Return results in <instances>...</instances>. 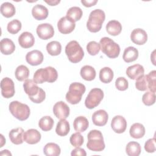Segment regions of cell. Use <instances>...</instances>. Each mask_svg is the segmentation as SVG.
<instances>
[{
    "label": "cell",
    "mask_w": 156,
    "mask_h": 156,
    "mask_svg": "<svg viewBox=\"0 0 156 156\" xmlns=\"http://www.w3.org/2000/svg\"><path fill=\"white\" fill-rule=\"evenodd\" d=\"M111 127L115 132L122 133L126 130L127 127L126 120L122 116H115L112 120Z\"/></svg>",
    "instance_id": "obj_14"
},
{
    "label": "cell",
    "mask_w": 156,
    "mask_h": 156,
    "mask_svg": "<svg viewBox=\"0 0 156 156\" xmlns=\"http://www.w3.org/2000/svg\"><path fill=\"white\" fill-rule=\"evenodd\" d=\"M1 155H12V154L8 150H3L0 153Z\"/></svg>",
    "instance_id": "obj_50"
},
{
    "label": "cell",
    "mask_w": 156,
    "mask_h": 156,
    "mask_svg": "<svg viewBox=\"0 0 156 156\" xmlns=\"http://www.w3.org/2000/svg\"><path fill=\"white\" fill-rule=\"evenodd\" d=\"M18 43L22 48H29L34 44L35 38L30 32H24L18 37Z\"/></svg>",
    "instance_id": "obj_17"
},
{
    "label": "cell",
    "mask_w": 156,
    "mask_h": 156,
    "mask_svg": "<svg viewBox=\"0 0 156 156\" xmlns=\"http://www.w3.org/2000/svg\"><path fill=\"white\" fill-rule=\"evenodd\" d=\"M58 77L57 70L51 66L37 69L34 75V80L37 83H43L45 82L52 83Z\"/></svg>",
    "instance_id": "obj_2"
},
{
    "label": "cell",
    "mask_w": 156,
    "mask_h": 156,
    "mask_svg": "<svg viewBox=\"0 0 156 156\" xmlns=\"http://www.w3.org/2000/svg\"><path fill=\"white\" fill-rule=\"evenodd\" d=\"M26 62L32 66L40 65L43 61V55L38 50H33L29 52L26 55Z\"/></svg>",
    "instance_id": "obj_15"
},
{
    "label": "cell",
    "mask_w": 156,
    "mask_h": 156,
    "mask_svg": "<svg viewBox=\"0 0 156 156\" xmlns=\"http://www.w3.org/2000/svg\"><path fill=\"white\" fill-rule=\"evenodd\" d=\"M61 152L60 148L55 143H47L43 148V153L47 156H58Z\"/></svg>",
    "instance_id": "obj_30"
},
{
    "label": "cell",
    "mask_w": 156,
    "mask_h": 156,
    "mask_svg": "<svg viewBox=\"0 0 156 156\" xmlns=\"http://www.w3.org/2000/svg\"><path fill=\"white\" fill-rule=\"evenodd\" d=\"M1 141H2V142H3V141H2V140H1ZM4 143H5V140H4ZM2 146H3V144L2 143V144H1V146H0V147H2Z\"/></svg>",
    "instance_id": "obj_51"
},
{
    "label": "cell",
    "mask_w": 156,
    "mask_h": 156,
    "mask_svg": "<svg viewBox=\"0 0 156 156\" xmlns=\"http://www.w3.org/2000/svg\"><path fill=\"white\" fill-rule=\"evenodd\" d=\"M46 50L51 55H58L60 54L62 51L61 44L57 41H51L46 45Z\"/></svg>",
    "instance_id": "obj_35"
},
{
    "label": "cell",
    "mask_w": 156,
    "mask_h": 156,
    "mask_svg": "<svg viewBox=\"0 0 156 156\" xmlns=\"http://www.w3.org/2000/svg\"><path fill=\"white\" fill-rule=\"evenodd\" d=\"M144 149L147 152L152 153L155 151V138H150L146 141L144 144Z\"/></svg>",
    "instance_id": "obj_45"
},
{
    "label": "cell",
    "mask_w": 156,
    "mask_h": 156,
    "mask_svg": "<svg viewBox=\"0 0 156 156\" xmlns=\"http://www.w3.org/2000/svg\"><path fill=\"white\" fill-rule=\"evenodd\" d=\"M70 126L68 121L65 119H61L57 124L55 132L58 135L64 136L68 134Z\"/></svg>",
    "instance_id": "obj_28"
},
{
    "label": "cell",
    "mask_w": 156,
    "mask_h": 156,
    "mask_svg": "<svg viewBox=\"0 0 156 156\" xmlns=\"http://www.w3.org/2000/svg\"><path fill=\"white\" fill-rule=\"evenodd\" d=\"M135 87L140 91L148 90V83L146 75H142L136 80Z\"/></svg>",
    "instance_id": "obj_40"
},
{
    "label": "cell",
    "mask_w": 156,
    "mask_h": 156,
    "mask_svg": "<svg viewBox=\"0 0 156 156\" xmlns=\"http://www.w3.org/2000/svg\"><path fill=\"white\" fill-rule=\"evenodd\" d=\"M108 113L104 110L96 111L92 115V121L94 125L97 126H104L108 121Z\"/></svg>",
    "instance_id": "obj_18"
},
{
    "label": "cell",
    "mask_w": 156,
    "mask_h": 156,
    "mask_svg": "<svg viewBox=\"0 0 156 156\" xmlns=\"http://www.w3.org/2000/svg\"><path fill=\"white\" fill-rule=\"evenodd\" d=\"M80 76L85 80H93L96 77V71L90 65H85L80 69Z\"/></svg>",
    "instance_id": "obj_29"
},
{
    "label": "cell",
    "mask_w": 156,
    "mask_h": 156,
    "mask_svg": "<svg viewBox=\"0 0 156 156\" xmlns=\"http://www.w3.org/2000/svg\"><path fill=\"white\" fill-rule=\"evenodd\" d=\"M146 76L147 83H148V90H150V91L151 92L155 93L156 91V71L153 70Z\"/></svg>",
    "instance_id": "obj_38"
},
{
    "label": "cell",
    "mask_w": 156,
    "mask_h": 156,
    "mask_svg": "<svg viewBox=\"0 0 156 156\" xmlns=\"http://www.w3.org/2000/svg\"><path fill=\"white\" fill-rule=\"evenodd\" d=\"M75 22L68 16L61 18L57 23V27L59 32L63 34H68L75 29Z\"/></svg>",
    "instance_id": "obj_9"
},
{
    "label": "cell",
    "mask_w": 156,
    "mask_h": 156,
    "mask_svg": "<svg viewBox=\"0 0 156 156\" xmlns=\"http://www.w3.org/2000/svg\"><path fill=\"white\" fill-rule=\"evenodd\" d=\"M24 90L29 96V98H32L36 96L40 91V88L37 85V83L32 79H26L23 84Z\"/></svg>",
    "instance_id": "obj_19"
},
{
    "label": "cell",
    "mask_w": 156,
    "mask_h": 156,
    "mask_svg": "<svg viewBox=\"0 0 156 156\" xmlns=\"http://www.w3.org/2000/svg\"><path fill=\"white\" fill-rule=\"evenodd\" d=\"M0 49L2 54L4 55H10L14 52L15 46L13 41L10 39L3 38L0 42Z\"/></svg>",
    "instance_id": "obj_23"
},
{
    "label": "cell",
    "mask_w": 156,
    "mask_h": 156,
    "mask_svg": "<svg viewBox=\"0 0 156 156\" xmlns=\"http://www.w3.org/2000/svg\"><path fill=\"white\" fill-rule=\"evenodd\" d=\"M15 77L19 81H24L26 80L29 76V69L24 65L18 66L15 70Z\"/></svg>",
    "instance_id": "obj_36"
},
{
    "label": "cell",
    "mask_w": 156,
    "mask_h": 156,
    "mask_svg": "<svg viewBox=\"0 0 156 156\" xmlns=\"http://www.w3.org/2000/svg\"><path fill=\"white\" fill-rule=\"evenodd\" d=\"M81 2H82V4H83V5L85 7H90L94 5L98 2V1L97 0H91V1H83V0H82Z\"/></svg>",
    "instance_id": "obj_48"
},
{
    "label": "cell",
    "mask_w": 156,
    "mask_h": 156,
    "mask_svg": "<svg viewBox=\"0 0 156 156\" xmlns=\"http://www.w3.org/2000/svg\"><path fill=\"white\" fill-rule=\"evenodd\" d=\"M21 29V23L18 20H13L10 21L7 26V29L10 34H16Z\"/></svg>",
    "instance_id": "obj_39"
},
{
    "label": "cell",
    "mask_w": 156,
    "mask_h": 156,
    "mask_svg": "<svg viewBox=\"0 0 156 156\" xmlns=\"http://www.w3.org/2000/svg\"><path fill=\"white\" fill-rule=\"evenodd\" d=\"M130 135L136 139L142 138L145 134V128L144 126L140 123H134L130 128Z\"/></svg>",
    "instance_id": "obj_26"
},
{
    "label": "cell",
    "mask_w": 156,
    "mask_h": 156,
    "mask_svg": "<svg viewBox=\"0 0 156 156\" xmlns=\"http://www.w3.org/2000/svg\"><path fill=\"white\" fill-rule=\"evenodd\" d=\"M24 130L21 128H16L10 130L9 134L11 142L15 144H20L23 143Z\"/></svg>",
    "instance_id": "obj_22"
},
{
    "label": "cell",
    "mask_w": 156,
    "mask_h": 156,
    "mask_svg": "<svg viewBox=\"0 0 156 156\" xmlns=\"http://www.w3.org/2000/svg\"><path fill=\"white\" fill-rule=\"evenodd\" d=\"M46 98V93L44 92V91L40 88L39 92L38 93V94L32 98H30L29 99L31 100V101H32L34 103H37V104H40L41 102H42Z\"/></svg>",
    "instance_id": "obj_46"
},
{
    "label": "cell",
    "mask_w": 156,
    "mask_h": 156,
    "mask_svg": "<svg viewBox=\"0 0 156 156\" xmlns=\"http://www.w3.org/2000/svg\"><path fill=\"white\" fill-rule=\"evenodd\" d=\"M82 10L79 7H72L66 12V16L72 19L74 22L80 20L82 16Z\"/></svg>",
    "instance_id": "obj_37"
},
{
    "label": "cell",
    "mask_w": 156,
    "mask_h": 156,
    "mask_svg": "<svg viewBox=\"0 0 156 156\" xmlns=\"http://www.w3.org/2000/svg\"><path fill=\"white\" fill-rule=\"evenodd\" d=\"M45 2L50 5H56L60 1H45Z\"/></svg>",
    "instance_id": "obj_49"
},
{
    "label": "cell",
    "mask_w": 156,
    "mask_h": 156,
    "mask_svg": "<svg viewBox=\"0 0 156 156\" xmlns=\"http://www.w3.org/2000/svg\"><path fill=\"white\" fill-rule=\"evenodd\" d=\"M89 122L88 119L83 116L77 117L73 122L74 130L77 132H83L88 127Z\"/></svg>",
    "instance_id": "obj_24"
},
{
    "label": "cell",
    "mask_w": 156,
    "mask_h": 156,
    "mask_svg": "<svg viewBox=\"0 0 156 156\" xmlns=\"http://www.w3.org/2000/svg\"><path fill=\"white\" fill-rule=\"evenodd\" d=\"M71 155L72 156H75V155H81V156H86L87 154L85 151L83 149H82L80 147H76V149H73L71 152Z\"/></svg>",
    "instance_id": "obj_47"
},
{
    "label": "cell",
    "mask_w": 156,
    "mask_h": 156,
    "mask_svg": "<svg viewBox=\"0 0 156 156\" xmlns=\"http://www.w3.org/2000/svg\"><path fill=\"white\" fill-rule=\"evenodd\" d=\"M65 53L68 60L73 63L80 62L84 56L83 49L76 40L71 41L66 44L65 47Z\"/></svg>",
    "instance_id": "obj_4"
},
{
    "label": "cell",
    "mask_w": 156,
    "mask_h": 156,
    "mask_svg": "<svg viewBox=\"0 0 156 156\" xmlns=\"http://www.w3.org/2000/svg\"><path fill=\"white\" fill-rule=\"evenodd\" d=\"M87 147L88 149L94 152H101L105 148V143L101 132L98 130H91L88 135Z\"/></svg>",
    "instance_id": "obj_3"
},
{
    "label": "cell",
    "mask_w": 156,
    "mask_h": 156,
    "mask_svg": "<svg viewBox=\"0 0 156 156\" xmlns=\"http://www.w3.org/2000/svg\"><path fill=\"white\" fill-rule=\"evenodd\" d=\"M37 34L41 39L48 40L54 36V30L51 24L43 23L37 26Z\"/></svg>",
    "instance_id": "obj_11"
},
{
    "label": "cell",
    "mask_w": 156,
    "mask_h": 156,
    "mask_svg": "<svg viewBox=\"0 0 156 156\" xmlns=\"http://www.w3.org/2000/svg\"><path fill=\"white\" fill-rule=\"evenodd\" d=\"M138 57V50L134 47L129 46L125 49L123 53L122 58L126 62L130 63L136 60Z\"/></svg>",
    "instance_id": "obj_27"
},
{
    "label": "cell",
    "mask_w": 156,
    "mask_h": 156,
    "mask_svg": "<svg viewBox=\"0 0 156 156\" xmlns=\"http://www.w3.org/2000/svg\"><path fill=\"white\" fill-rule=\"evenodd\" d=\"M9 110L11 114L20 121L26 120L30 115L29 106L20 102L14 101L9 104Z\"/></svg>",
    "instance_id": "obj_7"
},
{
    "label": "cell",
    "mask_w": 156,
    "mask_h": 156,
    "mask_svg": "<svg viewBox=\"0 0 156 156\" xmlns=\"http://www.w3.org/2000/svg\"><path fill=\"white\" fill-rule=\"evenodd\" d=\"M144 73V68L140 64H135L130 66L126 69V74L132 80H136L138 77L143 75Z\"/></svg>",
    "instance_id": "obj_20"
},
{
    "label": "cell",
    "mask_w": 156,
    "mask_h": 156,
    "mask_svg": "<svg viewBox=\"0 0 156 156\" xmlns=\"http://www.w3.org/2000/svg\"><path fill=\"white\" fill-rule=\"evenodd\" d=\"M54 123V120L51 116H45L40 119L38 126L42 130L49 131L52 129Z\"/></svg>",
    "instance_id": "obj_34"
},
{
    "label": "cell",
    "mask_w": 156,
    "mask_h": 156,
    "mask_svg": "<svg viewBox=\"0 0 156 156\" xmlns=\"http://www.w3.org/2000/svg\"><path fill=\"white\" fill-rule=\"evenodd\" d=\"M128 81L126 78L119 77L116 79L115 81V87L118 90L124 91L128 88Z\"/></svg>",
    "instance_id": "obj_44"
},
{
    "label": "cell",
    "mask_w": 156,
    "mask_h": 156,
    "mask_svg": "<svg viewBox=\"0 0 156 156\" xmlns=\"http://www.w3.org/2000/svg\"><path fill=\"white\" fill-rule=\"evenodd\" d=\"M85 86L79 82L70 84L69 91L66 94V101L71 104H77L82 99V96L85 91Z\"/></svg>",
    "instance_id": "obj_6"
},
{
    "label": "cell",
    "mask_w": 156,
    "mask_h": 156,
    "mask_svg": "<svg viewBox=\"0 0 156 156\" xmlns=\"http://www.w3.org/2000/svg\"><path fill=\"white\" fill-rule=\"evenodd\" d=\"M1 13L5 18H10L15 13V7L10 2H4L1 6Z\"/></svg>",
    "instance_id": "obj_33"
},
{
    "label": "cell",
    "mask_w": 156,
    "mask_h": 156,
    "mask_svg": "<svg viewBox=\"0 0 156 156\" xmlns=\"http://www.w3.org/2000/svg\"><path fill=\"white\" fill-rule=\"evenodd\" d=\"M106 30L109 35L116 36L122 30V25L116 20H111L106 25Z\"/></svg>",
    "instance_id": "obj_25"
},
{
    "label": "cell",
    "mask_w": 156,
    "mask_h": 156,
    "mask_svg": "<svg viewBox=\"0 0 156 156\" xmlns=\"http://www.w3.org/2000/svg\"><path fill=\"white\" fill-rule=\"evenodd\" d=\"M23 140L30 144H37L41 140V134L37 130L30 129L24 133Z\"/></svg>",
    "instance_id": "obj_16"
},
{
    "label": "cell",
    "mask_w": 156,
    "mask_h": 156,
    "mask_svg": "<svg viewBox=\"0 0 156 156\" xmlns=\"http://www.w3.org/2000/svg\"><path fill=\"white\" fill-rule=\"evenodd\" d=\"M99 45L102 52L108 57L115 58L118 57L120 47L112 39L108 37H103L100 40Z\"/></svg>",
    "instance_id": "obj_5"
},
{
    "label": "cell",
    "mask_w": 156,
    "mask_h": 156,
    "mask_svg": "<svg viewBox=\"0 0 156 156\" xmlns=\"http://www.w3.org/2000/svg\"><path fill=\"white\" fill-rule=\"evenodd\" d=\"M142 101L146 105L150 106L153 105L155 102V94L151 91H147L142 97Z\"/></svg>",
    "instance_id": "obj_42"
},
{
    "label": "cell",
    "mask_w": 156,
    "mask_h": 156,
    "mask_svg": "<svg viewBox=\"0 0 156 156\" xmlns=\"http://www.w3.org/2000/svg\"><path fill=\"white\" fill-rule=\"evenodd\" d=\"M130 39L133 43L138 45L144 44L147 40L146 32L140 28L135 29L130 34Z\"/></svg>",
    "instance_id": "obj_13"
},
{
    "label": "cell",
    "mask_w": 156,
    "mask_h": 156,
    "mask_svg": "<svg viewBox=\"0 0 156 156\" xmlns=\"http://www.w3.org/2000/svg\"><path fill=\"white\" fill-rule=\"evenodd\" d=\"M69 141L71 145L74 147H79L83 143V137L80 132H76L71 135L69 138Z\"/></svg>",
    "instance_id": "obj_41"
},
{
    "label": "cell",
    "mask_w": 156,
    "mask_h": 156,
    "mask_svg": "<svg viewBox=\"0 0 156 156\" xmlns=\"http://www.w3.org/2000/svg\"><path fill=\"white\" fill-rule=\"evenodd\" d=\"M32 14L35 19L37 20H43L48 17V10L43 5L37 4L32 8Z\"/></svg>",
    "instance_id": "obj_21"
},
{
    "label": "cell",
    "mask_w": 156,
    "mask_h": 156,
    "mask_svg": "<svg viewBox=\"0 0 156 156\" xmlns=\"http://www.w3.org/2000/svg\"><path fill=\"white\" fill-rule=\"evenodd\" d=\"M1 94L5 98H10L15 94V85L13 80L9 78L5 77L1 81Z\"/></svg>",
    "instance_id": "obj_10"
},
{
    "label": "cell",
    "mask_w": 156,
    "mask_h": 156,
    "mask_svg": "<svg viewBox=\"0 0 156 156\" xmlns=\"http://www.w3.org/2000/svg\"><path fill=\"white\" fill-rule=\"evenodd\" d=\"M141 146L136 141L129 142L126 147V152L129 156H138L141 153Z\"/></svg>",
    "instance_id": "obj_31"
},
{
    "label": "cell",
    "mask_w": 156,
    "mask_h": 156,
    "mask_svg": "<svg viewBox=\"0 0 156 156\" xmlns=\"http://www.w3.org/2000/svg\"><path fill=\"white\" fill-rule=\"evenodd\" d=\"M53 113L58 119H66L69 115V108L64 102L59 101L54 104Z\"/></svg>",
    "instance_id": "obj_12"
},
{
    "label": "cell",
    "mask_w": 156,
    "mask_h": 156,
    "mask_svg": "<svg viewBox=\"0 0 156 156\" xmlns=\"http://www.w3.org/2000/svg\"><path fill=\"white\" fill-rule=\"evenodd\" d=\"M113 78V72L109 67H104L100 70L99 79L105 83H110Z\"/></svg>",
    "instance_id": "obj_32"
},
{
    "label": "cell",
    "mask_w": 156,
    "mask_h": 156,
    "mask_svg": "<svg viewBox=\"0 0 156 156\" xmlns=\"http://www.w3.org/2000/svg\"><path fill=\"white\" fill-rule=\"evenodd\" d=\"M105 18L103 10L95 9L91 12L87 23V27L91 32H97L101 29L102 23Z\"/></svg>",
    "instance_id": "obj_1"
},
{
    "label": "cell",
    "mask_w": 156,
    "mask_h": 156,
    "mask_svg": "<svg viewBox=\"0 0 156 156\" xmlns=\"http://www.w3.org/2000/svg\"><path fill=\"white\" fill-rule=\"evenodd\" d=\"M104 98L103 91L98 88H93L89 92L85 101V105L87 108L92 109L97 107Z\"/></svg>",
    "instance_id": "obj_8"
},
{
    "label": "cell",
    "mask_w": 156,
    "mask_h": 156,
    "mask_svg": "<svg viewBox=\"0 0 156 156\" xmlns=\"http://www.w3.org/2000/svg\"><path fill=\"white\" fill-rule=\"evenodd\" d=\"M101 49L99 43L96 41H90L87 45V50L89 54L91 55H95L98 54Z\"/></svg>",
    "instance_id": "obj_43"
}]
</instances>
